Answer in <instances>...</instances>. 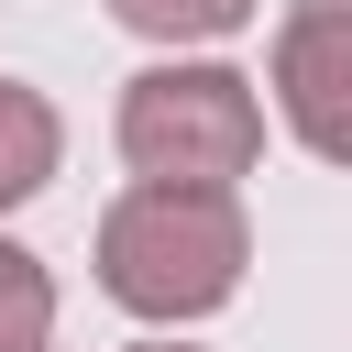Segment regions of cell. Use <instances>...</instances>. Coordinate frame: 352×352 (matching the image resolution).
I'll return each instance as SVG.
<instances>
[{
  "label": "cell",
  "instance_id": "obj_4",
  "mask_svg": "<svg viewBox=\"0 0 352 352\" xmlns=\"http://www.w3.org/2000/svg\"><path fill=\"white\" fill-rule=\"evenodd\" d=\"M55 154H66L55 99H44V88H22V77H0V209H22V198L55 176Z\"/></svg>",
  "mask_w": 352,
  "mask_h": 352
},
{
  "label": "cell",
  "instance_id": "obj_2",
  "mask_svg": "<svg viewBox=\"0 0 352 352\" xmlns=\"http://www.w3.org/2000/svg\"><path fill=\"white\" fill-rule=\"evenodd\" d=\"M121 154L143 187H231L264 154V99L231 66H143L121 88Z\"/></svg>",
  "mask_w": 352,
  "mask_h": 352
},
{
  "label": "cell",
  "instance_id": "obj_1",
  "mask_svg": "<svg viewBox=\"0 0 352 352\" xmlns=\"http://www.w3.org/2000/svg\"><path fill=\"white\" fill-rule=\"evenodd\" d=\"M253 264L231 187H121L99 220V286L132 319H209Z\"/></svg>",
  "mask_w": 352,
  "mask_h": 352
},
{
  "label": "cell",
  "instance_id": "obj_3",
  "mask_svg": "<svg viewBox=\"0 0 352 352\" xmlns=\"http://www.w3.org/2000/svg\"><path fill=\"white\" fill-rule=\"evenodd\" d=\"M275 99H286V132L341 165L352 154V0H297L286 33H275Z\"/></svg>",
  "mask_w": 352,
  "mask_h": 352
},
{
  "label": "cell",
  "instance_id": "obj_6",
  "mask_svg": "<svg viewBox=\"0 0 352 352\" xmlns=\"http://www.w3.org/2000/svg\"><path fill=\"white\" fill-rule=\"evenodd\" d=\"M55 341V286L22 242H0V352H44Z\"/></svg>",
  "mask_w": 352,
  "mask_h": 352
},
{
  "label": "cell",
  "instance_id": "obj_7",
  "mask_svg": "<svg viewBox=\"0 0 352 352\" xmlns=\"http://www.w3.org/2000/svg\"><path fill=\"white\" fill-rule=\"evenodd\" d=\"M132 352H176V341H132Z\"/></svg>",
  "mask_w": 352,
  "mask_h": 352
},
{
  "label": "cell",
  "instance_id": "obj_5",
  "mask_svg": "<svg viewBox=\"0 0 352 352\" xmlns=\"http://www.w3.org/2000/svg\"><path fill=\"white\" fill-rule=\"evenodd\" d=\"M110 22H132L154 44H220L253 22V0H110Z\"/></svg>",
  "mask_w": 352,
  "mask_h": 352
}]
</instances>
